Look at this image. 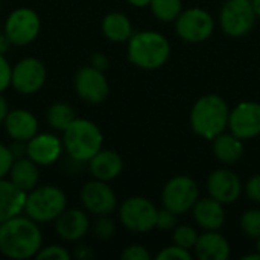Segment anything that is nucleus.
<instances>
[{
  "instance_id": "obj_42",
  "label": "nucleus",
  "mask_w": 260,
  "mask_h": 260,
  "mask_svg": "<svg viewBox=\"0 0 260 260\" xmlns=\"http://www.w3.org/2000/svg\"><path fill=\"white\" fill-rule=\"evenodd\" d=\"M133 6H137V8H145V6H149L151 0H128Z\"/></svg>"
},
{
  "instance_id": "obj_10",
  "label": "nucleus",
  "mask_w": 260,
  "mask_h": 260,
  "mask_svg": "<svg viewBox=\"0 0 260 260\" xmlns=\"http://www.w3.org/2000/svg\"><path fill=\"white\" fill-rule=\"evenodd\" d=\"M47 72L44 64L37 58H23L14 67L11 73V85L17 93L34 94L44 85Z\"/></svg>"
},
{
  "instance_id": "obj_44",
  "label": "nucleus",
  "mask_w": 260,
  "mask_h": 260,
  "mask_svg": "<svg viewBox=\"0 0 260 260\" xmlns=\"http://www.w3.org/2000/svg\"><path fill=\"white\" fill-rule=\"evenodd\" d=\"M244 260H260V253L257 251L256 254H248V256H245Z\"/></svg>"
},
{
  "instance_id": "obj_26",
  "label": "nucleus",
  "mask_w": 260,
  "mask_h": 260,
  "mask_svg": "<svg viewBox=\"0 0 260 260\" xmlns=\"http://www.w3.org/2000/svg\"><path fill=\"white\" fill-rule=\"evenodd\" d=\"M47 123L56 129V131H64L76 117H75V111L69 104L64 102H55L53 105L49 107L47 110Z\"/></svg>"
},
{
  "instance_id": "obj_8",
  "label": "nucleus",
  "mask_w": 260,
  "mask_h": 260,
  "mask_svg": "<svg viewBox=\"0 0 260 260\" xmlns=\"http://www.w3.org/2000/svg\"><path fill=\"white\" fill-rule=\"evenodd\" d=\"M198 195L200 190L197 183L190 177L180 175L168 181L161 193V201L166 209L177 215H183L193 209L195 203L198 201Z\"/></svg>"
},
{
  "instance_id": "obj_30",
  "label": "nucleus",
  "mask_w": 260,
  "mask_h": 260,
  "mask_svg": "<svg viewBox=\"0 0 260 260\" xmlns=\"http://www.w3.org/2000/svg\"><path fill=\"white\" fill-rule=\"evenodd\" d=\"M37 259H52V260H69L72 254L61 245H49V247H41V250L35 256Z\"/></svg>"
},
{
  "instance_id": "obj_40",
  "label": "nucleus",
  "mask_w": 260,
  "mask_h": 260,
  "mask_svg": "<svg viewBox=\"0 0 260 260\" xmlns=\"http://www.w3.org/2000/svg\"><path fill=\"white\" fill-rule=\"evenodd\" d=\"M8 113H9L8 102H6V99L2 96V93H0V123H2V122H5V119H6Z\"/></svg>"
},
{
  "instance_id": "obj_20",
  "label": "nucleus",
  "mask_w": 260,
  "mask_h": 260,
  "mask_svg": "<svg viewBox=\"0 0 260 260\" xmlns=\"http://www.w3.org/2000/svg\"><path fill=\"white\" fill-rule=\"evenodd\" d=\"M90 174L96 180L111 181L117 178L123 169V161L120 155L114 151L101 149L90 161H88Z\"/></svg>"
},
{
  "instance_id": "obj_15",
  "label": "nucleus",
  "mask_w": 260,
  "mask_h": 260,
  "mask_svg": "<svg viewBox=\"0 0 260 260\" xmlns=\"http://www.w3.org/2000/svg\"><path fill=\"white\" fill-rule=\"evenodd\" d=\"M64 145L53 134H37L27 142L26 155L38 166L53 165L62 154Z\"/></svg>"
},
{
  "instance_id": "obj_18",
  "label": "nucleus",
  "mask_w": 260,
  "mask_h": 260,
  "mask_svg": "<svg viewBox=\"0 0 260 260\" xmlns=\"http://www.w3.org/2000/svg\"><path fill=\"white\" fill-rule=\"evenodd\" d=\"M5 129L12 140L29 142L38 134V120L27 110H12L5 119Z\"/></svg>"
},
{
  "instance_id": "obj_28",
  "label": "nucleus",
  "mask_w": 260,
  "mask_h": 260,
  "mask_svg": "<svg viewBox=\"0 0 260 260\" xmlns=\"http://www.w3.org/2000/svg\"><path fill=\"white\" fill-rule=\"evenodd\" d=\"M198 233L193 227L190 225H180L175 227L174 230V242L175 245L186 248V250H192L195 248L197 242H198Z\"/></svg>"
},
{
  "instance_id": "obj_38",
  "label": "nucleus",
  "mask_w": 260,
  "mask_h": 260,
  "mask_svg": "<svg viewBox=\"0 0 260 260\" xmlns=\"http://www.w3.org/2000/svg\"><path fill=\"white\" fill-rule=\"evenodd\" d=\"M14 158H21L26 155V149H27V142H21V140H14V143L9 146Z\"/></svg>"
},
{
  "instance_id": "obj_9",
  "label": "nucleus",
  "mask_w": 260,
  "mask_h": 260,
  "mask_svg": "<svg viewBox=\"0 0 260 260\" xmlns=\"http://www.w3.org/2000/svg\"><path fill=\"white\" fill-rule=\"evenodd\" d=\"M256 14L251 0H229L221 11V26L230 37H242L254 26Z\"/></svg>"
},
{
  "instance_id": "obj_11",
  "label": "nucleus",
  "mask_w": 260,
  "mask_h": 260,
  "mask_svg": "<svg viewBox=\"0 0 260 260\" xmlns=\"http://www.w3.org/2000/svg\"><path fill=\"white\" fill-rule=\"evenodd\" d=\"M215 29L212 15L200 8H192L181 12L177 18V34L187 43L206 41Z\"/></svg>"
},
{
  "instance_id": "obj_31",
  "label": "nucleus",
  "mask_w": 260,
  "mask_h": 260,
  "mask_svg": "<svg viewBox=\"0 0 260 260\" xmlns=\"http://www.w3.org/2000/svg\"><path fill=\"white\" fill-rule=\"evenodd\" d=\"M114 232H116L114 221L110 219L108 215L101 216V218L98 219V222H96V225H94V233H96V236H98L99 239L107 241V239H110V238L114 235Z\"/></svg>"
},
{
  "instance_id": "obj_13",
  "label": "nucleus",
  "mask_w": 260,
  "mask_h": 260,
  "mask_svg": "<svg viewBox=\"0 0 260 260\" xmlns=\"http://www.w3.org/2000/svg\"><path fill=\"white\" fill-rule=\"evenodd\" d=\"M81 201L84 207L98 216H105L114 212L117 206V198L113 189L102 180L88 181L81 190Z\"/></svg>"
},
{
  "instance_id": "obj_2",
  "label": "nucleus",
  "mask_w": 260,
  "mask_h": 260,
  "mask_svg": "<svg viewBox=\"0 0 260 260\" xmlns=\"http://www.w3.org/2000/svg\"><path fill=\"white\" fill-rule=\"evenodd\" d=\"M230 110L225 101L218 94L200 98L190 111V126L195 134L206 140H213L229 126Z\"/></svg>"
},
{
  "instance_id": "obj_43",
  "label": "nucleus",
  "mask_w": 260,
  "mask_h": 260,
  "mask_svg": "<svg viewBox=\"0 0 260 260\" xmlns=\"http://www.w3.org/2000/svg\"><path fill=\"white\" fill-rule=\"evenodd\" d=\"M251 5H253L256 17H260V0H251Z\"/></svg>"
},
{
  "instance_id": "obj_34",
  "label": "nucleus",
  "mask_w": 260,
  "mask_h": 260,
  "mask_svg": "<svg viewBox=\"0 0 260 260\" xmlns=\"http://www.w3.org/2000/svg\"><path fill=\"white\" fill-rule=\"evenodd\" d=\"M15 158L9 149V146H5L0 143V178H6L9 175V171L14 165Z\"/></svg>"
},
{
  "instance_id": "obj_33",
  "label": "nucleus",
  "mask_w": 260,
  "mask_h": 260,
  "mask_svg": "<svg viewBox=\"0 0 260 260\" xmlns=\"http://www.w3.org/2000/svg\"><path fill=\"white\" fill-rule=\"evenodd\" d=\"M177 213H174L172 210H169V209H161V210H158L157 212V229H160V230H172V229H175L177 227Z\"/></svg>"
},
{
  "instance_id": "obj_16",
  "label": "nucleus",
  "mask_w": 260,
  "mask_h": 260,
  "mask_svg": "<svg viewBox=\"0 0 260 260\" xmlns=\"http://www.w3.org/2000/svg\"><path fill=\"white\" fill-rule=\"evenodd\" d=\"M207 190L210 197L216 201L222 204H232L239 198L242 192V184L236 174L227 169H219L209 177Z\"/></svg>"
},
{
  "instance_id": "obj_3",
  "label": "nucleus",
  "mask_w": 260,
  "mask_h": 260,
  "mask_svg": "<svg viewBox=\"0 0 260 260\" xmlns=\"http://www.w3.org/2000/svg\"><path fill=\"white\" fill-rule=\"evenodd\" d=\"M62 133L64 149L75 161L87 163L102 149L104 136L91 120L75 119Z\"/></svg>"
},
{
  "instance_id": "obj_32",
  "label": "nucleus",
  "mask_w": 260,
  "mask_h": 260,
  "mask_svg": "<svg viewBox=\"0 0 260 260\" xmlns=\"http://www.w3.org/2000/svg\"><path fill=\"white\" fill-rule=\"evenodd\" d=\"M190 260L192 259V254L189 253V250L186 248H181L178 245H174V247H168L165 250H161L158 254H157V260Z\"/></svg>"
},
{
  "instance_id": "obj_14",
  "label": "nucleus",
  "mask_w": 260,
  "mask_h": 260,
  "mask_svg": "<svg viewBox=\"0 0 260 260\" xmlns=\"http://www.w3.org/2000/svg\"><path fill=\"white\" fill-rule=\"evenodd\" d=\"M229 126L232 134L241 140L257 137L260 134V104L241 102L233 111H230Z\"/></svg>"
},
{
  "instance_id": "obj_22",
  "label": "nucleus",
  "mask_w": 260,
  "mask_h": 260,
  "mask_svg": "<svg viewBox=\"0 0 260 260\" xmlns=\"http://www.w3.org/2000/svg\"><path fill=\"white\" fill-rule=\"evenodd\" d=\"M193 250L203 260H227L230 257V245L216 230H209L201 235Z\"/></svg>"
},
{
  "instance_id": "obj_41",
  "label": "nucleus",
  "mask_w": 260,
  "mask_h": 260,
  "mask_svg": "<svg viewBox=\"0 0 260 260\" xmlns=\"http://www.w3.org/2000/svg\"><path fill=\"white\" fill-rule=\"evenodd\" d=\"M11 46L9 38L6 37V34H0V53H5Z\"/></svg>"
},
{
  "instance_id": "obj_17",
  "label": "nucleus",
  "mask_w": 260,
  "mask_h": 260,
  "mask_svg": "<svg viewBox=\"0 0 260 260\" xmlns=\"http://www.w3.org/2000/svg\"><path fill=\"white\" fill-rule=\"evenodd\" d=\"M90 229L88 216L79 209H66L55 219V232L67 242H76L82 239Z\"/></svg>"
},
{
  "instance_id": "obj_4",
  "label": "nucleus",
  "mask_w": 260,
  "mask_h": 260,
  "mask_svg": "<svg viewBox=\"0 0 260 260\" xmlns=\"http://www.w3.org/2000/svg\"><path fill=\"white\" fill-rule=\"evenodd\" d=\"M171 55V44L158 32L143 30L134 34L128 40L129 61L145 70L160 69Z\"/></svg>"
},
{
  "instance_id": "obj_5",
  "label": "nucleus",
  "mask_w": 260,
  "mask_h": 260,
  "mask_svg": "<svg viewBox=\"0 0 260 260\" xmlns=\"http://www.w3.org/2000/svg\"><path fill=\"white\" fill-rule=\"evenodd\" d=\"M67 209L66 193L55 186L35 187L26 193L24 213L35 222L55 221Z\"/></svg>"
},
{
  "instance_id": "obj_23",
  "label": "nucleus",
  "mask_w": 260,
  "mask_h": 260,
  "mask_svg": "<svg viewBox=\"0 0 260 260\" xmlns=\"http://www.w3.org/2000/svg\"><path fill=\"white\" fill-rule=\"evenodd\" d=\"M9 180L24 193L34 190L40 180L38 165L34 163L29 157L17 158L9 171Z\"/></svg>"
},
{
  "instance_id": "obj_36",
  "label": "nucleus",
  "mask_w": 260,
  "mask_h": 260,
  "mask_svg": "<svg viewBox=\"0 0 260 260\" xmlns=\"http://www.w3.org/2000/svg\"><path fill=\"white\" fill-rule=\"evenodd\" d=\"M11 73L12 69L5 58L3 53H0V93H3L9 85H11Z\"/></svg>"
},
{
  "instance_id": "obj_1",
  "label": "nucleus",
  "mask_w": 260,
  "mask_h": 260,
  "mask_svg": "<svg viewBox=\"0 0 260 260\" xmlns=\"http://www.w3.org/2000/svg\"><path fill=\"white\" fill-rule=\"evenodd\" d=\"M41 245V230L29 216L17 215L0 224V253L5 257L30 259L37 256Z\"/></svg>"
},
{
  "instance_id": "obj_24",
  "label": "nucleus",
  "mask_w": 260,
  "mask_h": 260,
  "mask_svg": "<svg viewBox=\"0 0 260 260\" xmlns=\"http://www.w3.org/2000/svg\"><path fill=\"white\" fill-rule=\"evenodd\" d=\"M102 32L110 41L123 43L133 37V26L125 14L110 12L102 20Z\"/></svg>"
},
{
  "instance_id": "obj_35",
  "label": "nucleus",
  "mask_w": 260,
  "mask_h": 260,
  "mask_svg": "<svg viewBox=\"0 0 260 260\" xmlns=\"http://www.w3.org/2000/svg\"><path fill=\"white\" fill-rule=\"evenodd\" d=\"M122 259L123 260H149L151 254L148 253V250L142 245H129L123 250L122 253Z\"/></svg>"
},
{
  "instance_id": "obj_21",
  "label": "nucleus",
  "mask_w": 260,
  "mask_h": 260,
  "mask_svg": "<svg viewBox=\"0 0 260 260\" xmlns=\"http://www.w3.org/2000/svg\"><path fill=\"white\" fill-rule=\"evenodd\" d=\"M26 193L11 180L0 178V224L20 215L24 210Z\"/></svg>"
},
{
  "instance_id": "obj_37",
  "label": "nucleus",
  "mask_w": 260,
  "mask_h": 260,
  "mask_svg": "<svg viewBox=\"0 0 260 260\" xmlns=\"http://www.w3.org/2000/svg\"><path fill=\"white\" fill-rule=\"evenodd\" d=\"M245 190H247V195L250 200L260 204V175H254L248 180Z\"/></svg>"
},
{
  "instance_id": "obj_7",
  "label": "nucleus",
  "mask_w": 260,
  "mask_h": 260,
  "mask_svg": "<svg viewBox=\"0 0 260 260\" xmlns=\"http://www.w3.org/2000/svg\"><path fill=\"white\" fill-rule=\"evenodd\" d=\"M41 21L38 14L29 8L12 11L5 21V34L14 46H27L38 37Z\"/></svg>"
},
{
  "instance_id": "obj_12",
  "label": "nucleus",
  "mask_w": 260,
  "mask_h": 260,
  "mask_svg": "<svg viewBox=\"0 0 260 260\" xmlns=\"http://www.w3.org/2000/svg\"><path fill=\"white\" fill-rule=\"evenodd\" d=\"M75 90L82 101L98 105L107 99L110 93V85L104 72L90 64V66L81 67L76 72Z\"/></svg>"
},
{
  "instance_id": "obj_25",
  "label": "nucleus",
  "mask_w": 260,
  "mask_h": 260,
  "mask_svg": "<svg viewBox=\"0 0 260 260\" xmlns=\"http://www.w3.org/2000/svg\"><path fill=\"white\" fill-rule=\"evenodd\" d=\"M213 152L222 163H236L244 154V145L235 134H219L213 139Z\"/></svg>"
},
{
  "instance_id": "obj_29",
  "label": "nucleus",
  "mask_w": 260,
  "mask_h": 260,
  "mask_svg": "<svg viewBox=\"0 0 260 260\" xmlns=\"http://www.w3.org/2000/svg\"><path fill=\"white\" fill-rule=\"evenodd\" d=\"M241 227L245 232V235L257 239L260 238V210H248L242 215Z\"/></svg>"
},
{
  "instance_id": "obj_19",
  "label": "nucleus",
  "mask_w": 260,
  "mask_h": 260,
  "mask_svg": "<svg viewBox=\"0 0 260 260\" xmlns=\"http://www.w3.org/2000/svg\"><path fill=\"white\" fill-rule=\"evenodd\" d=\"M224 204L216 201L215 198H203L198 200L193 206V218L197 224L204 230H219L225 222Z\"/></svg>"
},
{
  "instance_id": "obj_27",
  "label": "nucleus",
  "mask_w": 260,
  "mask_h": 260,
  "mask_svg": "<svg viewBox=\"0 0 260 260\" xmlns=\"http://www.w3.org/2000/svg\"><path fill=\"white\" fill-rule=\"evenodd\" d=\"M149 6L161 21H174L181 14V0H151Z\"/></svg>"
},
{
  "instance_id": "obj_39",
  "label": "nucleus",
  "mask_w": 260,
  "mask_h": 260,
  "mask_svg": "<svg viewBox=\"0 0 260 260\" xmlns=\"http://www.w3.org/2000/svg\"><path fill=\"white\" fill-rule=\"evenodd\" d=\"M91 66L104 72L108 67V58L104 53H94L91 56Z\"/></svg>"
},
{
  "instance_id": "obj_45",
  "label": "nucleus",
  "mask_w": 260,
  "mask_h": 260,
  "mask_svg": "<svg viewBox=\"0 0 260 260\" xmlns=\"http://www.w3.org/2000/svg\"><path fill=\"white\" fill-rule=\"evenodd\" d=\"M257 251L260 253V238H257Z\"/></svg>"
},
{
  "instance_id": "obj_6",
  "label": "nucleus",
  "mask_w": 260,
  "mask_h": 260,
  "mask_svg": "<svg viewBox=\"0 0 260 260\" xmlns=\"http://www.w3.org/2000/svg\"><path fill=\"white\" fill-rule=\"evenodd\" d=\"M157 212L158 210L149 200L143 197H133L122 204L119 218L123 227L128 230L136 233H146L155 229Z\"/></svg>"
}]
</instances>
